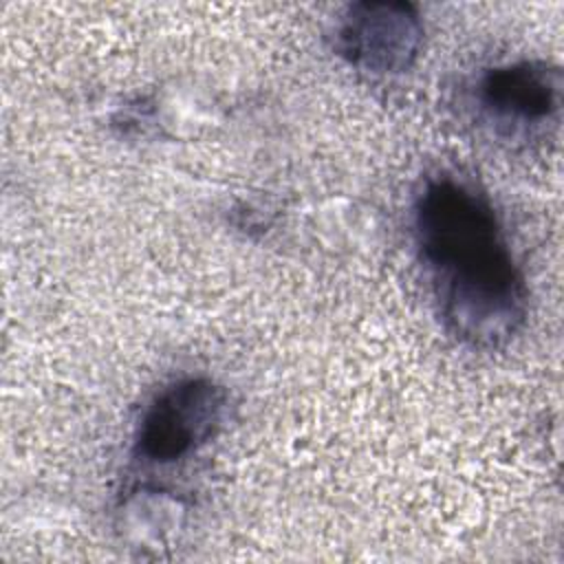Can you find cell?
<instances>
[{
    "mask_svg": "<svg viewBox=\"0 0 564 564\" xmlns=\"http://www.w3.org/2000/svg\"><path fill=\"white\" fill-rule=\"evenodd\" d=\"M412 231L447 330L474 348L507 344L529 293L489 198L452 174L430 176L414 196Z\"/></svg>",
    "mask_w": 564,
    "mask_h": 564,
    "instance_id": "6da1fadb",
    "label": "cell"
},
{
    "mask_svg": "<svg viewBox=\"0 0 564 564\" xmlns=\"http://www.w3.org/2000/svg\"><path fill=\"white\" fill-rule=\"evenodd\" d=\"M227 390L209 377H185L161 388L143 408L132 456L145 467H167L194 456L220 430Z\"/></svg>",
    "mask_w": 564,
    "mask_h": 564,
    "instance_id": "7a4b0ae2",
    "label": "cell"
},
{
    "mask_svg": "<svg viewBox=\"0 0 564 564\" xmlns=\"http://www.w3.org/2000/svg\"><path fill=\"white\" fill-rule=\"evenodd\" d=\"M476 101L505 137H529L555 126L562 108V70L542 59H520L485 70Z\"/></svg>",
    "mask_w": 564,
    "mask_h": 564,
    "instance_id": "3957f363",
    "label": "cell"
},
{
    "mask_svg": "<svg viewBox=\"0 0 564 564\" xmlns=\"http://www.w3.org/2000/svg\"><path fill=\"white\" fill-rule=\"evenodd\" d=\"M421 42L423 24L410 2H355L337 29L339 55L377 75L408 70Z\"/></svg>",
    "mask_w": 564,
    "mask_h": 564,
    "instance_id": "277c9868",
    "label": "cell"
}]
</instances>
